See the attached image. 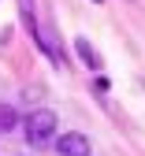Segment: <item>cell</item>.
<instances>
[{
  "instance_id": "obj_4",
  "label": "cell",
  "mask_w": 145,
  "mask_h": 156,
  "mask_svg": "<svg viewBox=\"0 0 145 156\" xmlns=\"http://www.w3.org/2000/svg\"><path fill=\"white\" fill-rule=\"evenodd\" d=\"M74 48H78V56H82V60H86V67H100V60H97V52L89 48V41H86V37H78V41H74Z\"/></svg>"
},
{
  "instance_id": "obj_1",
  "label": "cell",
  "mask_w": 145,
  "mask_h": 156,
  "mask_svg": "<svg viewBox=\"0 0 145 156\" xmlns=\"http://www.w3.org/2000/svg\"><path fill=\"white\" fill-rule=\"evenodd\" d=\"M52 134H56V115H52L49 108H37V112L26 115V141H30V145H37V149L49 145Z\"/></svg>"
},
{
  "instance_id": "obj_2",
  "label": "cell",
  "mask_w": 145,
  "mask_h": 156,
  "mask_svg": "<svg viewBox=\"0 0 145 156\" xmlns=\"http://www.w3.org/2000/svg\"><path fill=\"white\" fill-rule=\"evenodd\" d=\"M56 152L60 156H89V138L86 134H63V138L56 141Z\"/></svg>"
},
{
  "instance_id": "obj_3",
  "label": "cell",
  "mask_w": 145,
  "mask_h": 156,
  "mask_svg": "<svg viewBox=\"0 0 145 156\" xmlns=\"http://www.w3.org/2000/svg\"><path fill=\"white\" fill-rule=\"evenodd\" d=\"M19 15H23V26L30 30L34 41H41V30H37V11H34V0H19Z\"/></svg>"
},
{
  "instance_id": "obj_5",
  "label": "cell",
  "mask_w": 145,
  "mask_h": 156,
  "mask_svg": "<svg viewBox=\"0 0 145 156\" xmlns=\"http://www.w3.org/2000/svg\"><path fill=\"white\" fill-rule=\"evenodd\" d=\"M15 123H19V115H15V108H4V104H0V130L8 134V130H11Z\"/></svg>"
}]
</instances>
